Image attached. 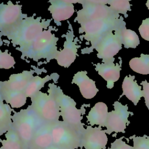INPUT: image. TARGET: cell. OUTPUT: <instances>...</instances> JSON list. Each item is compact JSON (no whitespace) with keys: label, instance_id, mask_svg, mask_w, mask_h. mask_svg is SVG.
I'll return each instance as SVG.
<instances>
[{"label":"cell","instance_id":"277c9868","mask_svg":"<svg viewBox=\"0 0 149 149\" xmlns=\"http://www.w3.org/2000/svg\"><path fill=\"white\" fill-rule=\"evenodd\" d=\"M80 25L79 32L83 34L81 37L91 44V47L84 52L88 54L92 52L96 45L108 33L126 27V22L121 16L119 19L87 22Z\"/></svg>","mask_w":149,"mask_h":149},{"label":"cell","instance_id":"2e32d148","mask_svg":"<svg viewBox=\"0 0 149 149\" xmlns=\"http://www.w3.org/2000/svg\"><path fill=\"white\" fill-rule=\"evenodd\" d=\"M72 83L79 87L81 95L87 100L94 98L99 91L96 87L95 81L87 76V72L86 70L79 71L75 73Z\"/></svg>","mask_w":149,"mask_h":149},{"label":"cell","instance_id":"ffe728a7","mask_svg":"<svg viewBox=\"0 0 149 149\" xmlns=\"http://www.w3.org/2000/svg\"><path fill=\"white\" fill-rule=\"evenodd\" d=\"M108 112V107L104 102H97L87 115V123L91 126L105 127Z\"/></svg>","mask_w":149,"mask_h":149},{"label":"cell","instance_id":"836d02e7","mask_svg":"<svg viewBox=\"0 0 149 149\" xmlns=\"http://www.w3.org/2000/svg\"><path fill=\"white\" fill-rule=\"evenodd\" d=\"M146 6L147 7L148 9H149V0H148V1H147V2H146Z\"/></svg>","mask_w":149,"mask_h":149},{"label":"cell","instance_id":"4316f807","mask_svg":"<svg viewBox=\"0 0 149 149\" xmlns=\"http://www.w3.org/2000/svg\"><path fill=\"white\" fill-rule=\"evenodd\" d=\"M107 4L115 13L120 15L122 14L125 17H127V11H131V4L127 0H108Z\"/></svg>","mask_w":149,"mask_h":149},{"label":"cell","instance_id":"ac0fdd59","mask_svg":"<svg viewBox=\"0 0 149 149\" xmlns=\"http://www.w3.org/2000/svg\"><path fill=\"white\" fill-rule=\"evenodd\" d=\"M34 73V70H30L12 74L8 80L2 81V86L12 90L23 91L33 77Z\"/></svg>","mask_w":149,"mask_h":149},{"label":"cell","instance_id":"5b68a950","mask_svg":"<svg viewBox=\"0 0 149 149\" xmlns=\"http://www.w3.org/2000/svg\"><path fill=\"white\" fill-rule=\"evenodd\" d=\"M43 123L30 105L18 112L13 111L12 127L20 137L26 149H28L36 131Z\"/></svg>","mask_w":149,"mask_h":149},{"label":"cell","instance_id":"d6986e66","mask_svg":"<svg viewBox=\"0 0 149 149\" xmlns=\"http://www.w3.org/2000/svg\"><path fill=\"white\" fill-rule=\"evenodd\" d=\"M122 94L120 97L125 95L134 105H137L141 98L143 97V91L135 80V76L128 75L125 77L122 84Z\"/></svg>","mask_w":149,"mask_h":149},{"label":"cell","instance_id":"ba28073f","mask_svg":"<svg viewBox=\"0 0 149 149\" xmlns=\"http://www.w3.org/2000/svg\"><path fill=\"white\" fill-rule=\"evenodd\" d=\"M30 99V105L44 123H52L59 120V108L51 94L40 91Z\"/></svg>","mask_w":149,"mask_h":149},{"label":"cell","instance_id":"e575fe53","mask_svg":"<svg viewBox=\"0 0 149 149\" xmlns=\"http://www.w3.org/2000/svg\"><path fill=\"white\" fill-rule=\"evenodd\" d=\"M2 81H0V96H1V88H2Z\"/></svg>","mask_w":149,"mask_h":149},{"label":"cell","instance_id":"8fae6325","mask_svg":"<svg viewBox=\"0 0 149 149\" xmlns=\"http://www.w3.org/2000/svg\"><path fill=\"white\" fill-rule=\"evenodd\" d=\"M122 44L118 36L111 32L105 36L96 45L94 49L97 51V56L101 59L102 63H112L114 56L122 49Z\"/></svg>","mask_w":149,"mask_h":149},{"label":"cell","instance_id":"484cf974","mask_svg":"<svg viewBox=\"0 0 149 149\" xmlns=\"http://www.w3.org/2000/svg\"><path fill=\"white\" fill-rule=\"evenodd\" d=\"M131 69L141 74H149V55L141 54L140 57H135L129 61Z\"/></svg>","mask_w":149,"mask_h":149},{"label":"cell","instance_id":"44dd1931","mask_svg":"<svg viewBox=\"0 0 149 149\" xmlns=\"http://www.w3.org/2000/svg\"><path fill=\"white\" fill-rule=\"evenodd\" d=\"M0 97L12 108H19L23 107L26 103L27 98L23 91L12 90L2 86Z\"/></svg>","mask_w":149,"mask_h":149},{"label":"cell","instance_id":"7a4b0ae2","mask_svg":"<svg viewBox=\"0 0 149 149\" xmlns=\"http://www.w3.org/2000/svg\"><path fill=\"white\" fill-rule=\"evenodd\" d=\"M52 27L49 26L44 30L30 44L23 47L16 49L22 54L21 56L38 61L45 59L47 61L55 59L59 51L57 48L58 37L52 33Z\"/></svg>","mask_w":149,"mask_h":149},{"label":"cell","instance_id":"83f0119b","mask_svg":"<svg viewBox=\"0 0 149 149\" xmlns=\"http://www.w3.org/2000/svg\"><path fill=\"white\" fill-rule=\"evenodd\" d=\"M16 62L13 56L8 52L0 49V69H9L14 66Z\"/></svg>","mask_w":149,"mask_h":149},{"label":"cell","instance_id":"52a82bcc","mask_svg":"<svg viewBox=\"0 0 149 149\" xmlns=\"http://www.w3.org/2000/svg\"><path fill=\"white\" fill-rule=\"evenodd\" d=\"M52 143L55 147L66 149H82V133L72 126L58 120L51 123Z\"/></svg>","mask_w":149,"mask_h":149},{"label":"cell","instance_id":"4fadbf2b","mask_svg":"<svg viewBox=\"0 0 149 149\" xmlns=\"http://www.w3.org/2000/svg\"><path fill=\"white\" fill-rule=\"evenodd\" d=\"M108 141L105 129L100 126L87 125L82 133L81 146L84 149H105Z\"/></svg>","mask_w":149,"mask_h":149},{"label":"cell","instance_id":"d6a6232c","mask_svg":"<svg viewBox=\"0 0 149 149\" xmlns=\"http://www.w3.org/2000/svg\"><path fill=\"white\" fill-rule=\"evenodd\" d=\"M48 149H66V148H59V147H55L54 146H52L51 147L48 148ZM80 149V148H79Z\"/></svg>","mask_w":149,"mask_h":149},{"label":"cell","instance_id":"9c48e42d","mask_svg":"<svg viewBox=\"0 0 149 149\" xmlns=\"http://www.w3.org/2000/svg\"><path fill=\"white\" fill-rule=\"evenodd\" d=\"M113 106L114 110L109 112L108 114L105 131L108 135L112 133H125L130 122L128 118L130 115H133V113L128 111L127 104L123 105L119 101H115Z\"/></svg>","mask_w":149,"mask_h":149},{"label":"cell","instance_id":"f1b7e54d","mask_svg":"<svg viewBox=\"0 0 149 149\" xmlns=\"http://www.w3.org/2000/svg\"><path fill=\"white\" fill-rule=\"evenodd\" d=\"M133 141V149H149V136L133 135L129 137Z\"/></svg>","mask_w":149,"mask_h":149},{"label":"cell","instance_id":"7402d4cb","mask_svg":"<svg viewBox=\"0 0 149 149\" xmlns=\"http://www.w3.org/2000/svg\"><path fill=\"white\" fill-rule=\"evenodd\" d=\"M59 76L56 73L47 75L44 77H41L38 75L34 76L23 92L27 98H31L40 91L41 89L44 87L47 82L52 79H56Z\"/></svg>","mask_w":149,"mask_h":149},{"label":"cell","instance_id":"30bf717a","mask_svg":"<svg viewBox=\"0 0 149 149\" xmlns=\"http://www.w3.org/2000/svg\"><path fill=\"white\" fill-rule=\"evenodd\" d=\"M27 17L22 12V6L8 1L0 2V35L16 26L22 20Z\"/></svg>","mask_w":149,"mask_h":149},{"label":"cell","instance_id":"1f68e13d","mask_svg":"<svg viewBox=\"0 0 149 149\" xmlns=\"http://www.w3.org/2000/svg\"><path fill=\"white\" fill-rule=\"evenodd\" d=\"M141 84L143 86V97L144 98L145 104L149 111V82L144 80L141 82Z\"/></svg>","mask_w":149,"mask_h":149},{"label":"cell","instance_id":"4dcf8cb0","mask_svg":"<svg viewBox=\"0 0 149 149\" xmlns=\"http://www.w3.org/2000/svg\"><path fill=\"white\" fill-rule=\"evenodd\" d=\"M139 31L142 38L146 41H149V17L142 21L141 25L139 27Z\"/></svg>","mask_w":149,"mask_h":149},{"label":"cell","instance_id":"cb8c5ba5","mask_svg":"<svg viewBox=\"0 0 149 149\" xmlns=\"http://www.w3.org/2000/svg\"><path fill=\"white\" fill-rule=\"evenodd\" d=\"M119 38L122 44L125 48H136L140 44V40L137 33L130 29L122 27L114 31Z\"/></svg>","mask_w":149,"mask_h":149},{"label":"cell","instance_id":"d4e9b609","mask_svg":"<svg viewBox=\"0 0 149 149\" xmlns=\"http://www.w3.org/2000/svg\"><path fill=\"white\" fill-rule=\"evenodd\" d=\"M5 139H1L0 149H26L20 137L12 127L5 134Z\"/></svg>","mask_w":149,"mask_h":149},{"label":"cell","instance_id":"5bb4252c","mask_svg":"<svg viewBox=\"0 0 149 149\" xmlns=\"http://www.w3.org/2000/svg\"><path fill=\"white\" fill-rule=\"evenodd\" d=\"M50 5L48 10L51 14L52 19L56 25H60L61 22L70 19L74 13V3L79 1L53 0L49 1Z\"/></svg>","mask_w":149,"mask_h":149},{"label":"cell","instance_id":"603a6c76","mask_svg":"<svg viewBox=\"0 0 149 149\" xmlns=\"http://www.w3.org/2000/svg\"><path fill=\"white\" fill-rule=\"evenodd\" d=\"M12 112L10 106L5 103L0 97V140L1 136L12 127Z\"/></svg>","mask_w":149,"mask_h":149},{"label":"cell","instance_id":"f546056e","mask_svg":"<svg viewBox=\"0 0 149 149\" xmlns=\"http://www.w3.org/2000/svg\"><path fill=\"white\" fill-rule=\"evenodd\" d=\"M124 137H121L115 139L111 143V146L107 149H133V147L126 143L123 139Z\"/></svg>","mask_w":149,"mask_h":149},{"label":"cell","instance_id":"7c38bea8","mask_svg":"<svg viewBox=\"0 0 149 149\" xmlns=\"http://www.w3.org/2000/svg\"><path fill=\"white\" fill-rule=\"evenodd\" d=\"M69 30L65 35V41L63 49L59 51L55 58L58 65L69 68L75 61L77 56L79 45L77 44V38H74V35L72 27L69 24Z\"/></svg>","mask_w":149,"mask_h":149},{"label":"cell","instance_id":"6da1fadb","mask_svg":"<svg viewBox=\"0 0 149 149\" xmlns=\"http://www.w3.org/2000/svg\"><path fill=\"white\" fill-rule=\"evenodd\" d=\"M51 19H44L34 15L22 20L8 31L1 34L9 40L13 46L23 48L30 44L44 30L49 28Z\"/></svg>","mask_w":149,"mask_h":149},{"label":"cell","instance_id":"e0dca14e","mask_svg":"<svg viewBox=\"0 0 149 149\" xmlns=\"http://www.w3.org/2000/svg\"><path fill=\"white\" fill-rule=\"evenodd\" d=\"M52 145L51 123H43L36 131L28 149H48Z\"/></svg>","mask_w":149,"mask_h":149},{"label":"cell","instance_id":"9a60e30c","mask_svg":"<svg viewBox=\"0 0 149 149\" xmlns=\"http://www.w3.org/2000/svg\"><path fill=\"white\" fill-rule=\"evenodd\" d=\"M119 63H98L94 64L95 70L107 81V87L111 89L114 86V83L120 77V72L122 70V59L120 58Z\"/></svg>","mask_w":149,"mask_h":149},{"label":"cell","instance_id":"8992f818","mask_svg":"<svg viewBox=\"0 0 149 149\" xmlns=\"http://www.w3.org/2000/svg\"><path fill=\"white\" fill-rule=\"evenodd\" d=\"M108 0L79 1L82 8L77 11L74 21L78 23L111 19H119L121 16L113 11L107 5Z\"/></svg>","mask_w":149,"mask_h":149},{"label":"cell","instance_id":"3957f363","mask_svg":"<svg viewBox=\"0 0 149 149\" xmlns=\"http://www.w3.org/2000/svg\"><path fill=\"white\" fill-rule=\"evenodd\" d=\"M48 93L51 94L56 101L62 121L79 132L83 133L85 129L82 123L83 114L85 109H78L76 102L70 97L66 95L59 86L54 83H49Z\"/></svg>","mask_w":149,"mask_h":149}]
</instances>
